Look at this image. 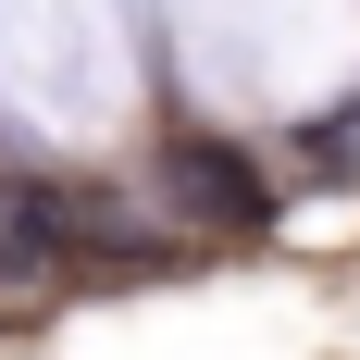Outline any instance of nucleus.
<instances>
[{"instance_id": "f257e3e1", "label": "nucleus", "mask_w": 360, "mask_h": 360, "mask_svg": "<svg viewBox=\"0 0 360 360\" xmlns=\"http://www.w3.org/2000/svg\"><path fill=\"white\" fill-rule=\"evenodd\" d=\"M149 199H162L186 236H261V224H274L261 162H249V149H224V137H174V149H162V174H149Z\"/></svg>"}]
</instances>
